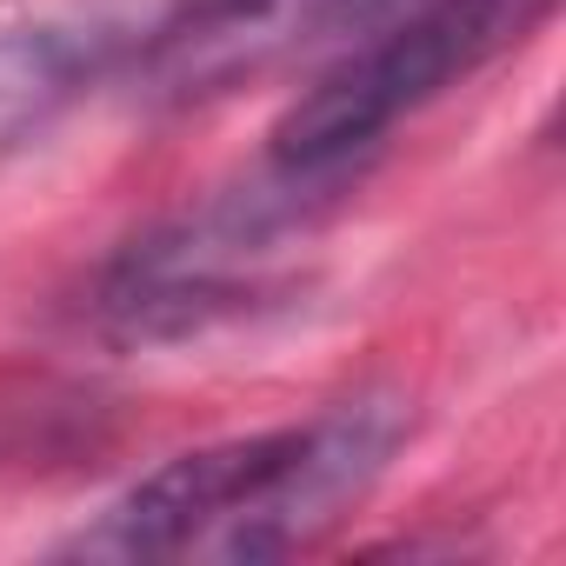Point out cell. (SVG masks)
Instances as JSON below:
<instances>
[{"label": "cell", "instance_id": "cell-2", "mask_svg": "<svg viewBox=\"0 0 566 566\" xmlns=\"http://www.w3.org/2000/svg\"><path fill=\"white\" fill-rule=\"evenodd\" d=\"M546 14V0H420L360 48H347L273 127V160L294 180L334 174L367 154L400 114L493 61Z\"/></svg>", "mask_w": 566, "mask_h": 566}, {"label": "cell", "instance_id": "cell-1", "mask_svg": "<svg viewBox=\"0 0 566 566\" xmlns=\"http://www.w3.org/2000/svg\"><path fill=\"white\" fill-rule=\"evenodd\" d=\"M394 447V420L380 407H340L314 427H280L253 440H220L200 453H180L154 467L140 486H127L94 533H81V553L107 559H174V553H227V559H266L301 546L347 493L374 480V467Z\"/></svg>", "mask_w": 566, "mask_h": 566}, {"label": "cell", "instance_id": "cell-3", "mask_svg": "<svg viewBox=\"0 0 566 566\" xmlns=\"http://www.w3.org/2000/svg\"><path fill=\"white\" fill-rule=\"evenodd\" d=\"M420 0H213L174 34L180 81H233L314 48H354Z\"/></svg>", "mask_w": 566, "mask_h": 566}]
</instances>
